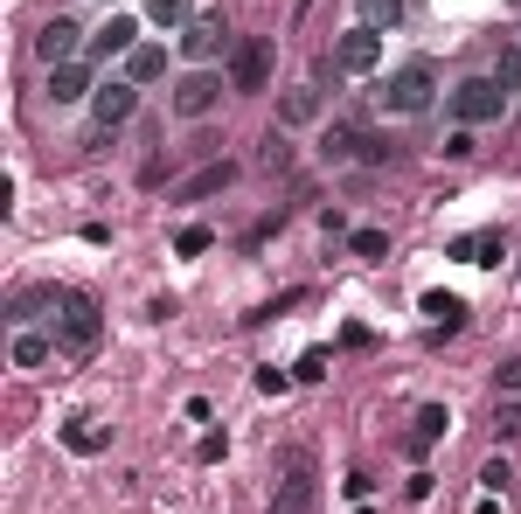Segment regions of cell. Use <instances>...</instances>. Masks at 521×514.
Masks as SVG:
<instances>
[{
  "label": "cell",
  "instance_id": "obj_24",
  "mask_svg": "<svg viewBox=\"0 0 521 514\" xmlns=\"http://www.w3.org/2000/svg\"><path fill=\"white\" fill-rule=\"evenodd\" d=\"M348 251H355V257H383V251H390V230H355Z\"/></svg>",
  "mask_w": 521,
  "mask_h": 514
},
{
  "label": "cell",
  "instance_id": "obj_16",
  "mask_svg": "<svg viewBox=\"0 0 521 514\" xmlns=\"http://www.w3.org/2000/svg\"><path fill=\"white\" fill-rule=\"evenodd\" d=\"M7 355H14V369H42L56 355V334L49 327H14V348Z\"/></svg>",
  "mask_w": 521,
  "mask_h": 514
},
{
  "label": "cell",
  "instance_id": "obj_35",
  "mask_svg": "<svg viewBox=\"0 0 521 514\" xmlns=\"http://www.w3.org/2000/svg\"><path fill=\"white\" fill-rule=\"evenodd\" d=\"M515 49H521V42H515Z\"/></svg>",
  "mask_w": 521,
  "mask_h": 514
},
{
  "label": "cell",
  "instance_id": "obj_33",
  "mask_svg": "<svg viewBox=\"0 0 521 514\" xmlns=\"http://www.w3.org/2000/svg\"><path fill=\"white\" fill-rule=\"evenodd\" d=\"M285 383H292L285 369H258V389H264V396H278V389H285Z\"/></svg>",
  "mask_w": 521,
  "mask_h": 514
},
{
  "label": "cell",
  "instance_id": "obj_3",
  "mask_svg": "<svg viewBox=\"0 0 521 514\" xmlns=\"http://www.w3.org/2000/svg\"><path fill=\"white\" fill-rule=\"evenodd\" d=\"M376 105H383L390 119H424V112L438 105V63H424V56H417V63H403L390 84L376 91Z\"/></svg>",
  "mask_w": 521,
  "mask_h": 514
},
{
  "label": "cell",
  "instance_id": "obj_29",
  "mask_svg": "<svg viewBox=\"0 0 521 514\" xmlns=\"http://www.w3.org/2000/svg\"><path fill=\"white\" fill-rule=\"evenodd\" d=\"M292 160V146H285V126H271V139H264V167H285Z\"/></svg>",
  "mask_w": 521,
  "mask_h": 514
},
{
  "label": "cell",
  "instance_id": "obj_19",
  "mask_svg": "<svg viewBox=\"0 0 521 514\" xmlns=\"http://www.w3.org/2000/svg\"><path fill=\"white\" fill-rule=\"evenodd\" d=\"M63 445H70L77 459H91V452H105V445H112V431H105V424H91V417H77V424H63Z\"/></svg>",
  "mask_w": 521,
  "mask_h": 514
},
{
  "label": "cell",
  "instance_id": "obj_28",
  "mask_svg": "<svg viewBox=\"0 0 521 514\" xmlns=\"http://www.w3.org/2000/svg\"><path fill=\"white\" fill-rule=\"evenodd\" d=\"M473 153H480V146H473V126H459L445 139V160H473Z\"/></svg>",
  "mask_w": 521,
  "mask_h": 514
},
{
  "label": "cell",
  "instance_id": "obj_17",
  "mask_svg": "<svg viewBox=\"0 0 521 514\" xmlns=\"http://www.w3.org/2000/svg\"><path fill=\"white\" fill-rule=\"evenodd\" d=\"M445 424H452V410H445V403H424L417 424H410V452H431V445L445 438Z\"/></svg>",
  "mask_w": 521,
  "mask_h": 514
},
{
  "label": "cell",
  "instance_id": "obj_6",
  "mask_svg": "<svg viewBox=\"0 0 521 514\" xmlns=\"http://www.w3.org/2000/svg\"><path fill=\"white\" fill-rule=\"evenodd\" d=\"M223 91H230V84H223L216 70H188V77L174 84V98H167V105H174V119H209V112L223 105Z\"/></svg>",
  "mask_w": 521,
  "mask_h": 514
},
{
  "label": "cell",
  "instance_id": "obj_8",
  "mask_svg": "<svg viewBox=\"0 0 521 514\" xmlns=\"http://www.w3.org/2000/svg\"><path fill=\"white\" fill-rule=\"evenodd\" d=\"M376 63H383V35L355 21V28H348V35L334 42V70H348V77H369Z\"/></svg>",
  "mask_w": 521,
  "mask_h": 514
},
{
  "label": "cell",
  "instance_id": "obj_11",
  "mask_svg": "<svg viewBox=\"0 0 521 514\" xmlns=\"http://www.w3.org/2000/svg\"><path fill=\"white\" fill-rule=\"evenodd\" d=\"M91 91H98V84H91V56L49 70V105H77V98H91Z\"/></svg>",
  "mask_w": 521,
  "mask_h": 514
},
{
  "label": "cell",
  "instance_id": "obj_34",
  "mask_svg": "<svg viewBox=\"0 0 521 514\" xmlns=\"http://www.w3.org/2000/svg\"><path fill=\"white\" fill-rule=\"evenodd\" d=\"M501 389H508V396H521V355H515V362H501Z\"/></svg>",
  "mask_w": 521,
  "mask_h": 514
},
{
  "label": "cell",
  "instance_id": "obj_30",
  "mask_svg": "<svg viewBox=\"0 0 521 514\" xmlns=\"http://www.w3.org/2000/svg\"><path fill=\"white\" fill-rule=\"evenodd\" d=\"M494 431H501V438H521V403H501V410H494Z\"/></svg>",
  "mask_w": 521,
  "mask_h": 514
},
{
  "label": "cell",
  "instance_id": "obj_5",
  "mask_svg": "<svg viewBox=\"0 0 521 514\" xmlns=\"http://www.w3.org/2000/svg\"><path fill=\"white\" fill-rule=\"evenodd\" d=\"M132 112H139V84H132V77H105V84L91 91V139L119 132Z\"/></svg>",
  "mask_w": 521,
  "mask_h": 514
},
{
  "label": "cell",
  "instance_id": "obj_25",
  "mask_svg": "<svg viewBox=\"0 0 521 514\" xmlns=\"http://www.w3.org/2000/svg\"><path fill=\"white\" fill-rule=\"evenodd\" d=\"M209 244H216V237H209L202 223H188V230L174 237V251H181V257H202V251H209Z\"/></svg>",
  "mask_w": 521,
  "mask_h": 514
},
{
  "label": "cell",
  "instance_id": "obj_7",
  "mask_svg": "<svg viewBox=\"0 0 521 514\" xmlns=\"http://www.w3.org/2000/svg\"><path fill=\"white\" fill-rule=\"evenodd\" d=\"M35 56L56 70V63H77V56H91V35L70 21V14H56V21H42V35H35Z\"/></svg>",
  "mask_w": 521,
  "mask_h": 514
},
{
  "label": "cell",
  "instance_id": "obj_12",
  "mask_svg": "<svg viewBox=\"0 0 521 514\" xmlns=\"http://www.w3.org/2000/svg\"><path fill=\"white\" fill-rule=\"evenodd\" d=\"M327 112V98H320V84H292L285 98H278V126L292 132V126H313Z\"/></svg>",
  "mask_w": 521,
  "mask_h": 514
},
{
  "label": "cell",
  "instance_id": "obj_31",
  "mask_svg": "<svg viewBox=\"0 0 521 514\" xmlns=\"http://www.w3.org/2000/svg\"><path fill=\"white\" fill-rule=\"evenodd\" d=\"M362 160H369V167H383V160H396V146H390V139H376V132H369V139H362Z\"/></svg>",
  "mask_w": 521,
  "mask_h": 514
},
{
  "label": "cell",
  "instance_id": "obj_1",
  "mask_svg": "<svg viewBox=\"0 0 521 514\" xmlns=\"http://www.w3.org/2000/svg\"><path fill=\"white\" fill-rule=\"evenodd\" d=\"M49 334H56V355L91 362L98 341H105V306H98L91 292H63V306L49 313Z\"/></svg>",
  "mask_w": 521,
  "mask_h": 514
},
{
  "label": "cell",
  "instance_id": "obj_2",
  "mask_svg": "<svg viewBox=\"0 0 521 514\" xmlns=\"http://www.w3.org/2000/svg\"><path fill=\"white\" fill-rule=\"evenodd\" d=\"M278 494H271V508L264 514H313L320 501V459H313V445H278Z\"/></svg>",
  "mask_w": 521,
  "mask_h": 514
},
{
  "label": "cell",
  "instance_id": "obj_21",
  "mask_svg": "<svg viewBox=\"0 0 521 514\" xmlns=\"http://www.w3.org/2000/svg\"><path fill=\"white\" fill-rule=\"evenodd\" d=\"M355 21L376 28V35H390V28H403V0H355Z\"/></svg>",
  "mask_w": 521,
  "mask_h": 514
},
{
  "label": "cell",
  "instance_id": "obj_23",
  "mask_svg": "<svg viewBox=\"0 0 521 514\" xmlns=\"http://www.w3.org/2000/svg\"><path fill=\"white\" fill-rule=\"evenodd\" d=\"M146 14H153L160 28H188V21H195V7H188V0H146Z\"/></svg>",
  "mask_w": 521,
  "mask_h": 514
},
{
  "label": "cell",
  "instance_id": "obj_9",
  "mask_svg": "<svg viewBox=\"0 0 521 514\" xmlns=\"http://www.w3.org/2000/svg\"><path fill=\"white\" fill-rule=\"evenodd\" d=\"M223 49H237V42H230V21H223V14H195V21L181 28V56L209 63V56H223Z\"/></svg>",
  "mask_w": 521,
  "mask_h": 514
},
{
  "label": "cell",
  "instance_id": "obj_26",
  "mask_svg": "<svg viewBox=\"0 0 521 514\" xmlns=\"http://www.w3.org/2000/svg\"><path fill=\"white\" fill-rule=\"evenodd\" d=\"M292 376H299V383H320V376H327V348H306V355H299V369H292Z\"/></svg>",
  "mask_w": 521,
  "mask_h": 514
},
{
  "label": "cell",
  "instance_id": "obj_10",
  "mask_svg": "<svg viewBox=\"0 0 521 514\" xmlns=\"http://www.w3.org/2000/svg\"><path fill=\"white\" fill-rule=\"evenodd\" d=\"M271 84V42H237L230 49V91H264Z\"/></svg>",
  "mask_w": 521,
  "mask_h": 514
},
{
  "label": "cell",
  "instance_id": "obj_27",
  "mask_svg": "<svg viewBox=\"0 0 521 514\" xmlns=\"http://www.w3.org/2000/svg\"><path fill=\"white\" fill-rule=\"evenodd\" d=\"M508 480H515V473H508V459H487V473H480V487H487V494H508Z\"/></svg>",
  "mask_w": 521,
  "mask_h": 514
},
{
  "label": "cell",
  "instance_id": "obj_32",
  "mask_svg": "<svg viewBox=\"0 0 521 514\" xmlns=\"http://www.w3.org/2000/svg\"><path fill=\"white\" fill-rule=\"evenodd\" d=\"M494 77H501V84L515 91V84H521V49H508V56H501V70H494Z\"/></svg>",
  "mask_w": 521,
  "mask_h": 514
},
{
  "label": "cell",
  "instance_id": "obj_20",
  "mask_svg": "<svg viewBox=\"0 0 521 514\" xmlns=\"http://www.w3.org/2000/svg\"><path fill=\"white\" fill-rule=\"evenodd\" d=\"M126 77H132V84H153V77H167V49H153V42L126 49Z\"/></svg>",
  "mask_w": 521,
  "mask_h": 514
},
{
  "label": "cell",
  "instance_id": "obj_4",
  "mask_svg": "<svg viewBox=\"0 0 521 514\" xmlns=\"http://www.w3.org/2000/svg\"><path fill=\"white\" fill-rule=\"evenodd\" d=\"M508 84L501 77H466V84H452L445 91V112L459 119V126H494V119H508Z\"/></svg>",
  "mask_w": 521,
  "mask_h": 514
},
{
  "label": "cell",
  "instance_id": "obj_22",
  "mask_svg": "<svg viewBox=\"0 0 521 514\" xmlns=\"http://www.w3.org/2000/svg\"><path fill=\"white\" fill-rule=\"evenodd\" d=\"M424 313H431V327H445V334H452V327L466 320V306H459L452 292H424Z\"/></svg>",
  "mask_w": 521,
  "mask_h": 514
},
{
  "label": "cell",
  "instance_id": "obj_15",
  "mask_svg": "<svg viewBox=\"0 0 521 514\" xmlns=\"http://www.w3.org/2000/svg\"><path fill=\"white\" fill-rule=\"evenodd\" d=\"M230 181H237V167H230V160H209L202 174H188V181L174 188V202H209V195H223Z\"/></svg>",
  "mask_w": 521,
  "mask_h": 514
},
{
  "label": "cell",
  "instance_id": "obj_14",
  "mask_svg": "<svg viewBox=\"0 0 521 514\" xmlns=\"http://www.w3.org/2000/svg\"><path fill=\"white\" fill-rule=\"evenodd\" d=\"M362 139H369V132H362V126H348V119H334V126L320 132V160H327V167H348V160H362Z\"/></svg>",
  "mask_w": 521,
  "mask_h": 514
},
{
  "label": "cell",
  "instance_id": "obj_18",
  "mask_svg": "<svg viewBox=\"0 0 521 514\" xmlns=\"http://www.w3.org/2000/svg\"><path fill=\"white\" fill-rule=\"evenodd\" d=\"M132 35H139V21H132V14H112V21L91 35V56H119V49H132Z\"/></svg>",
  "mask_w": 521,
  "mask_h": 514
},
{
  "label": "cell",
  "instance_id": "obj_13",
  "mask_svg": "<svg viewBox=\"0 0 521 514\" xmlns=\"http://www.w3.org/2000/svg\"><path fill=\"white\" fill-rule=\"evenodd\" d=\"M445 257H459V264H501L508 257V237L501 230H473V237H452Z\"/></svg>",
  "mask_w": 521,
  "mask_h": 514
}]
</instances>
